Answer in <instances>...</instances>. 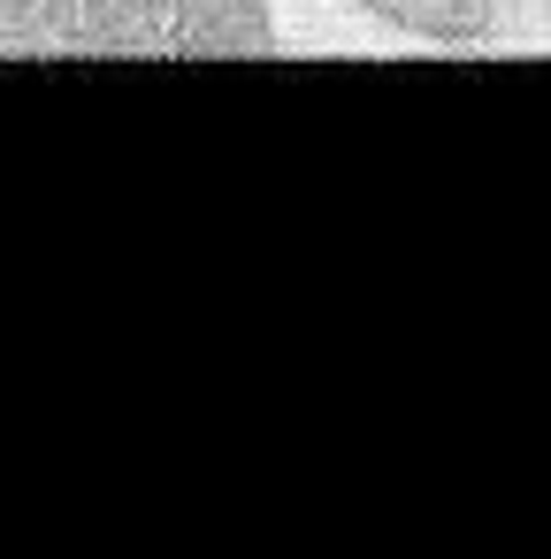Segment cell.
Listing matches in <instances>:
<instances>
[{
	"mask_svg": "<svg viewBox=\"0 0 551 559\" xmlns=\"http://www.w3.org/2000/svg\"><path fill=\"white\" fill-rule=\"evenodd\" d=\"M268 0H0V55H268Z\"/></svg>",
	"mask_w": 551,
	"mask_h": 559,
	"instance_id": "obj_1",
	"label": "cell"
},
{
	"mask_svg": "<svg viewBox=\"0 0 551 559\" xmlns=\"http://www.w3.org/2000/svg\"><path fill=\"white\" fill-rule=\"evenodd\" d=\"M352 9L421 47H490L513 24V0H352Z\"/></svg>",
	"mask_w": 551,
	"mask_h": 559,
	"instance_id": "obj_2",
	"label": "cell"
}]
</instances>
